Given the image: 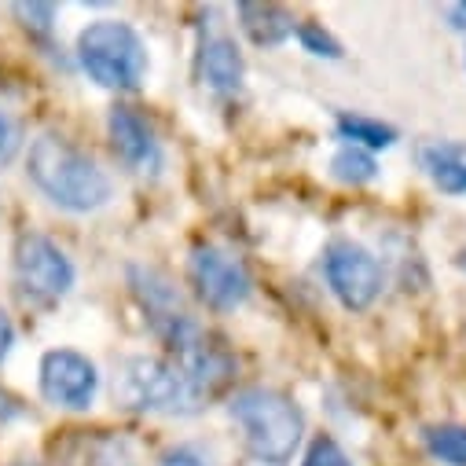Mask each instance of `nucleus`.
<instances>
[{
    "instance_id": "nucleus-4",
    "label": "nucleus",
    "mask_w": 466,
    "mask_h": 466,
    "mask_svg": "<svg viewBox=\"0 0 466 466\" xmlns=\"http://www.w3.org/2000/svg\"><path fill=\"white\" fill-rule=\"evenodd\" d=\"M114 400L126 411H195L180 371L162 357H126L114 375Z\"/></svg>"
},
{
    "instance_id": "nucleus-12",
    "label": "nucleus",
    "mask_w": 466,
    "mask_h": 466,
    "mask_svg": "<svg viewBox=\"0 0 466 466\" xmlns=\"http://www.w3.org/2000/svg\"><path fill=\"white\" fill-rule=\"evenodd\" d=\"M239 26L261 48H276L298 34V19L283 5H239Z\"/></svg>"
},
{
    "instance_id": "nucleus-14",
    "label": "nucleus",
    "mask_w": 466,
    "mask_h": 466,
    "mask_svg": "<svg viewBox=\"0 0 466 466\" xmlns=\"http://www.w3.org/2000/svg\"><path fill=\"white\" fill-rule=\"evenodd\" d=\"M330 177L341 180V184H349V187H360V184H371V180L379 177V162H375L371 151L349 147V144H345V147H338L334 158H330Z\"/></svg>"
},
{
    "instance_id": "nucleus-20",
    "label": "nucleus",
    "mask_w": 466,
    "mask_h": 466,
    "mask_svg": "<svg viewBox=\"0 0 466 466\" xmlns=\"http://www.w3.org/2000/svg\"><path fill=\"white\" fill-rule=\"evenodd\" d=\"M15 15L23 19V26H34L41 34H48L52 19H56V8L52 5H15Z\"/></svg>"
},
{
    "instance_id": "nucleus-8",
    "label": "nucleus",
    "mask_w": 466,
    "mask_h": 466,
    "mask_svg": "<svg viewBox=\"0 0 466 466\" xmlns=\"http://www.w3.org/2000/svg\"><path fill=\"white\" fill-rule=\"evenodd\" d=\"M41 393L56 408L85 411L99 393V371L77 349H48L41 357Z\"/></svg>"
},
{
    "instance_id": "nucleus-19",
    "label": "nucleus",
    "mask_w": 466,
    "mask_h": 466,
    "mask_svg": "<svg viewBox=\"0 0 466 466\" xmlns=\"http://www.w3.org/2000/svg\"><path fill=\"white\" fill-rule=\"evenodd\" d=\"M158 466H213V462H209V455H206L202 448H195V444H173V448H166V451L158 455Z\"/></svg>"
},
{
    "instance_id": "nucleus-17",
    "label": "nucleus",
    "mask_w": 466,
    "mask_h": 466,
    "mask_svg": "<svg viewBox=\"0 0 466 466\" xmlns=\"http://www.w3.org/2000/svg\"><path fill=\"white\" fill-rule=\"evenodd\" d=\"M81 466H133V462H129L126 444H118V441H96V444L85 448Z\"/></svg>"
},
{
    "instance_id": "nucleus-7",
    "label": "nucleus",
    "mask_w": 466,
    "mask_h": 466,
    "mask_svg": "<svg viewBox=\"0 0 466 466\" xmlns=\"http://www.w3.org/2000/svg\"><path fill=\"white\" fill-rule=\"evenodd\" d=\"M15 279L30 298L59 301L74 287V265L48 236L26 231L15 243Z\"/></svg>"
},
{
    "instance_id": "nucleus-9",
    "label": "nucleus",
    "mask_w": 466,
    "mask_h": 466,
    "mask_svg": "<svg viewBox=\"0 0 466 466\" xmlns=\"http://www.w3.org/2000/svg\"><path fill=\"white\" fill-rule=\"evenodd\" d=\"M106 137H110V147L118 155L129 169L137 173H158L162 166V144L151 129V122L137 106H110V118H106Z\"/></svg>"
},
{
    "instance_id": "nucleus-15",
    "label": "nucleus",
    "mask_w": 466,
    "mask_h": 466,
    "mask_svg": "<svg viewBox=\"0 0 466 466\" xmlns=\"http://www.w3.org/2000/svg\"><path fill=\"white\" fill-rule=\"evenodd\" d=\"M426 448L448 466H466V426H459V422L430 426L426 430Z\"/></svg>"
},
{
    "instance_id": "nucleus-21",
    "label": "nucleus",
    "mask_w": 466,
    "mask_h": 466,
    "mask_svg": "<svg viewBox=\"0 0 466 466\" xmlns=\"http://www.w3.org/2000/svg\"><path fill=\"white\" fill-rule=\"evenodd\" d=\"M19 144H23V133H19V126H15L12 118H8L5 110H0V166H5V162H12V158H15Z\"/></svg>"
},
{
    "instance_id": "nucleus-1",
    "label": "nucleus",
    "mask_w": 466,
    "mask_h": 466,
    "mask_svg": "<svg viewBox=\"0 0 466 466\" xmlns=\"http://www.w3.org/2000/svg\"><path fill=\"white\" fill-rule=\"evenodd\" d=\"M26 173L59 209H70V213H92L106 206L114 195L106 169H99L92 155H85L81 147H74L56 133H41L30 144Z\"/></svg>"
},
{
    "instance_id": "nucleus-11",
    "label": "nucleus",
    "mask_w": 466,
    "mask_h": 466,
    "mask_svg": "<svg viewBox=\"0 0 466 466\" xmlns=\"http://www.w3.org/2000/svg\"><path fill=\"white\" fill-rule=\"evenodd\" d=\"M419 166L444 195H466V144L430 140L419 147Z\"/></svg>"
},
{
    "instance_id": "nucleus-10",
    "label": "nucleus",
    "mask_w": 466,
    "mask_h": 466,
    "mask_svg": "<svg viewBox=\"0 0 466 466\" xmlns=\"http://www.w3.org/2000/svg\"><path fill=\"white\" fill-rule=\"evenodd\" d=\"M243 74H247V63H243V52L231 37H206L202 48H198V81L213 92H236L243 85Z\"/></svg>"
},
{
    "instance_id": "nucleus-25",
    "label": "nucleus",
    "mask_w": 466,
    "mask_h": 466,
    "mask_svg": "<svg viewBox=\"0 0 466 466\" xmlns=\"http://www.w3.org/2000/svg\"><path fill=\"white\" fill-rule=\"evenodd\" d=\"M455 265H459V268L466 272V250H459V254H455Z\"/></svg>"
},
{
    "instance_id": "nucleus-5",
    "label": "nucleus",
    "mask_w": 466,
    "mask_h": 466,
    "mask_svg": "<svg viewBox=\"0 0 466 466\" xmlns=\"http://www.w3.org/2000/svg\"><path fill=\"white\" fill-rule=\"evenodd\" d=\"M323 276H327V287L334 290V298L349 312H364L382 294L379 258L353 239H334L323 250Z\"/></svg>"
},
{
    "instance_id": "nucleus-16",
    "label": "nucleus",
    "mask_w": 466,
    "mask_h": 466,
    "mask_svg": "<svg viewBox=\"0 0 466 466\" xmlns=\"http://www.w3.org/2000/svg\"><path fill=\"white\" fill-rule=\"evenodd\" d=\"M298 41H301V48L305 52H312V56H323V59H341V45H338V37L334 34H327L319 23H298V34H294Z\"/></svg>"
},
{
    "instance_id": "nucleus-24",
    "label": "nucleus",
    "mask_w": 466,
    "mask_h": 466,
    "mask_svg": "<svg viewBox=\"0 0 466 466\" xmlns=\"http://www.w3.org/2000/svg\"><path fill=\"white\" fill-rule=\"evenodd\" d=\"M15 415H19V400H15V397H8L5 390H0V426H8Z\"/></svg>"
},
{
    "instance_id": "nucleus-2",
    "label": "nucleus",
    "mask_w": 466,
    "mask_h": 466,
    "mask_svg": "<svg viewBox=\"0 0 466 466\" xmlns=\"http://www.w3.org/2000/svg\"><path fill=\"white\" fill-rule=\"evenodd\" d=\"M228 415L243 430L247 451L265 466H287L305 437V415L298 400L279 390H243L231 397Z\"/></svg>"
},
{
    "instance_id": "nucleus-3",
    "label": "nucleus",
    "mask_w": 466,
    "mask_h": 466,
    "mask_svg": "<svg viewBox=\"0 0 466 466\" xmlns=\"http://www.w3.org/2000/svg\"><path fill=\"white\" fill-rule=\"evenodd\" d=\"M77 59L96 85L114 92H133L147 77V45L129 23L118 19L88 23L77 34Z\"/></svg>"
},
{
    "instance_id": "nucleus-18",
    "label": "nucleus",
    "mask_w": 466,
    "mask_h": 466,
    "mask_svg": "<svg viewBox=\"0 0 466 466\" xmlns=\"http://www.w3.org/2000/svg\"><path fill=\"white\" fill-rule=\"evenodd\" d=\"M301 466H349V455L341 451V444H338L334 437L319 433V437L309 444V451H305V462H301Z\"/></svg>"
},
{
    "instance_id": "nucleus-6",
    "label": "nucleus",
    "mask_w": 466,
    "mask_h": 466,
    "mask_svg": "<svg viewBox=\"0 0 466 466\" xmlns=\"http://www.w3.org/2000/svg\"><path fill=\"white\" fill-rule=\"evenodd\" d=\"M187 276H191V287H195L198 301L206 309H217V312H231V309L247 305V298L254 290V279H250L247 265L239 258H231L228 250H220V247H209V243L191 250Z\"/></svg>"
},
{
    "instance_id": "nucleus-13",
    "label": "nucleus",
    "mask_w": 466,
    "mask_h": 466,
    "mask_svg": "<svg viewBox=\"0 0 466 466\" xmlns=\"http://www.w3.org/2000/svg\"><path fill=\"white\" fill-rule=\"evenodd\" d=\"M338 137L349 147H364V151H386L397 144V129L364 114H338Z\"/></svg>"
},
{
    "instance_id": "nucleus-22",
    "label": "nucleus",
    "mask_w": 466,
    "mask_h": 466,
    "mask_svg": "<svg viewBox=\"0 0 466 466\" xmlns=\"http://www.w3.org/2000/svg\"><path fill=\"white\" fill-rule=\"evenodd\" d=\"M12 345H15V327H12V319L5 312H0V360L12 353Z\"/></svg>"
},
{
    "instance_id": "nucleus-23",
    "label": "nucleus",
    "mask_w": 466,
    "mask_h": 466,
    "mask_svg": "<svg viewBox=\"0 0 466 466\" xmlns=\"http://www.w3.org/2000/svg\"><path fill=\"white\" fill-rule=\"evenodd\" d=\"M444 19H448L451 30L466 34V0H459V5H448V8H444Z\"/></svg>"
}]
</instances>
